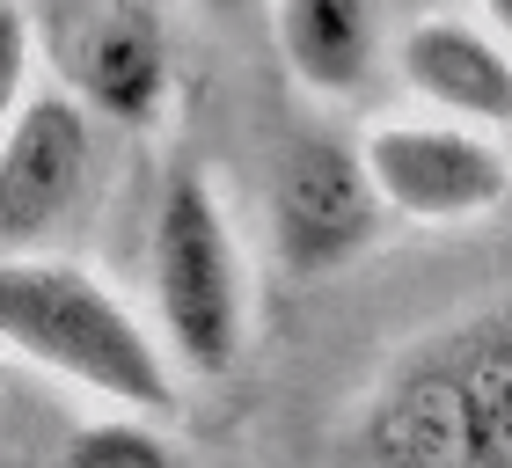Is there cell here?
I'll list each match as a JSON object with an SVG mask.
<instances>
[{
  "instance_id": "4fadbf2b",
  "label": "cell",
  "mask_w": 512,
  "mask_h": 468,
  "mask_svg": "<svg viewBox=\"0 0 512 468\" xmlns=\"http://www.w3.org/2000/svg\"><path fill=\"white\" fill-rule=\"evenodd\" d=\"M213 8H235V0H213Z\"/></svg>"
},
{
  "instance_id": "8992f818",
  "label": "cell",
  "mask_w": 512,
  "mask_h": 468,
  "mask_svg": "<svg viewBox=\"0 0 512 468\" xmlns=\"http://www.w3.org/2000/svg\"><path fill=\"white\" fill-rule=\"evenodd\" d=\"M381 198L366 183L359 154L337 147V139H300V147L278 161V191H271V234L278 256L293 271H337L374 242Z\"/></svg>"
},
{
  "instance_id": "ba28073f",
  "label": "cell",
  "mask_w": 512,
  "mask_h": 468,
  "mask_svg": "<svg viewBox=\"0 0 512 468\" xmlns=\"http://www.w3.org/2000/svg\"><path fill=\"white\" fill-rule=\"evenodd\" d=\"M403 81L454 117H512V59L469 22H417L403 37Z\"/></svg>"
},
{
  "instance_id": "6da1fadb",
  "label": "cell",
  "mask_w": 512,
  "mask_h": 468,
  "mask_svg": "<svg viewBox=\"0 0 512 468\" xmlns=\"http://www.w3.org/2000/svg\"><path fill=\"white\" fill-rule=\"evenodd\" d=\"M366 468H512V308L425 337L359 417Z\"/></svg>"
},
{
  "instance_id": "3957f363",
  "label": "cell",
  "mask_w": 512,
  "mask_h": 468,
  "mask_svg": "<svg viewBox=\"0 0 512 468\" xmlns=\"http://www.w3.org/2000/svg\"><path fill=\"white\" fill-rule=\"evenodd\" d=\"M154 300H161V330L191 373H227L242 359V264L227 242L220 198L198 169H176L161 191Z\"/></svg>"
},
{
  "instance_id": "8fae6325",
  "label": "cell",
  "mask_w": 512,
  "mask_h": 468,
  "mask_svg": "<svg viewBox=\"0 0 512 468\" xmlns=\"http://www.w3.org/2000/svg\"><path fill=\"white\" fill-rule=\"evenodd\" d=\"M22 66H30V22H22V8L0 0V139L22 110Z\"/></svg>"
},
{
  "instance_id": "52a82bcc",
  "label": "cell",
  "mask_w": 512,
  "mask_h": 468,
  "mask_svg": "<svg viewBox=\"0 0 512 468\" xmlns=\"http://www.w3.org/2000/svg\"><path fill=\"white\" fill-rule=\"evenodd\" d=\"M74 88L88 110L118 117V125H154L161 96H169V44H161L154 8L139 0H96L81 15L74 44H66Z\"/></svg>"
},
{
  "instance_id": "30bf717a",
  "label": "cell",
  "mask_w": 512,
  "mask_h": 468,
  "mask_svg": "<svg viewBox=\"0 0 512 468\" xmlns=\"http://www.w3.org/2000/svg\"><path fill=\"white\" fill-rule=\"evenodd\" d=\"M59 468H191V461L154 425H139V417H103V425H81L66 439Z\"/></svg>"
},
{
  "instance_id": "5b68a950",
  "label": "cell",
  "mask_w": 512,
  "mask_h": 468,
  "mask_svg": "<svg viewBox=\"0 0 512 468\" xmlns=\"http://www.w3.org/2000/svg\"><path fill=\"white\" fill-rule=\"evenodd\" d=\"M96 132L74 96H30L0 139V256L44 242L88 191Z\"/></svg>"
},
{
  "instance_id": "9c48e42d",
  "label": "cell",
  "mask_w": 512,
  "mask_h": 468,
  "mask_svg": "<svg viewBox=\"0 0 512 468\" xmlns=\"http://www.w3.org/2000/svg\"><path fill=\"white\" fill-rule=\"evenodd\" d=\"M278 37L308 88H359L374 59V15L366 0H278Z\"/></svg>"
},
{
  "instance_id": "7a4b0ae2",
  "label": "cell",
  "mask_w": 512,
  "mask_h": 468,
  "mask_svg": "<svg viewBox=\"0 0 512 468\" xmlns=\"http://www.w3.org/2000/svg\"><path fill=\"white\" fill-rule=\"evenodd\" d=\"M0 344H15L30 366L110 395L118 410H169L176 373L154 337L132 322L118 293H103L74 264L44 256H0Z\"/></svg>"
},
{
  "instance_id": "277c9868",
  "label": "cell",
  "mask_w": 512,
  "mask_h": 468,
  "mask_svg": "<svg viewBox=\"0 0 512 468\" xmlns=\"http://www.w3.org/2000/svg\"><path fill=\"white\" fill-rule=\"evenodd\" d=\"M374 198L410 220H476L512 191L505 154L454 125H374L359 147Z\"/></svg>"
},
{
  "instance_id": "7c38bea8",
  "label": "cell",
  "mask_w": 512,
  "mask_h": 468,
  "mask_svg": "<svg viewBox=\"0 0 512 468\" xmlns=\"http://www.w3.org/2000/svg\"><path fill=\"white\" fill-rule=\"evenodd\" d=\"M491 8H498V22H505V30H512V0H491Z\"/></svg>"
}]
</instances>
